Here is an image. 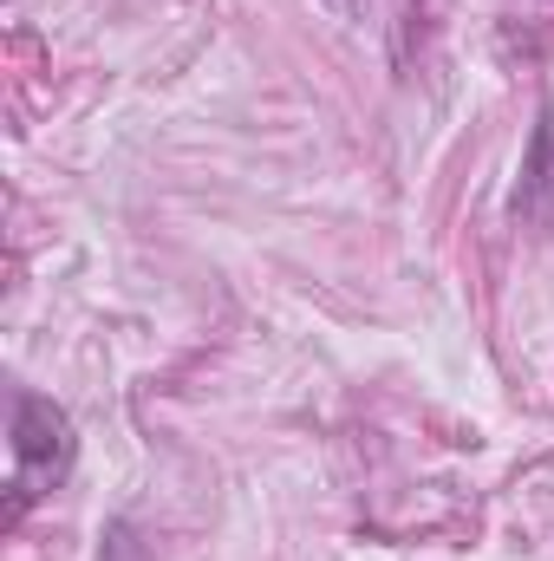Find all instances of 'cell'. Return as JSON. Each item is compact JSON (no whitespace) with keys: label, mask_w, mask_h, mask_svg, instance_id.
<instances>
[{"label":"cell","mask_w":554,"mask_h":561,"mask_svg":"<svg viewBox=\"0 0 554 561\" xmlns=\"http://www.w3.org/2000/svg\"><path fill=\"white\" fill-rule=\"evenodd\" d=\"M72 450H79L72 419H66L53 399L26 392V399L13 405V523H20V510H26L33 496H46L53 483H66Z\"/></svg>","instance_id":"6da1fadb"},{"label":"cell","mask_w":554,"mask_h":561,"mask_svg":"<svg viewBox=\"0 0 554 561\" xmlns=\"http://www.w3.org/2000/svg\"><path fill=\"white\" fill-rule=\"evenodd\" d=\"M516 209H529V216H549L554 209V112H542V125H535V138H529V163H522V196H516Z\"/></svg>","instance_id":"7a4b0ae2"},{"label":"cell","mask_w":554,"mask_h":561,"mask_svg":"<svg viewBox=\"0 0 554 561\" xmlns=\"http://www.w3.org/2000/svg\"><path fill=\"white\" fill-rule=\"evenodd\" d=\"M333 7H353V0H333Z\"/></svg>","instance_id":"3957f363"}]
</instances>
